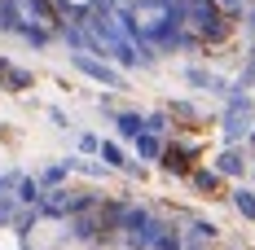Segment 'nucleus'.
<instances>
[{"instance_id":"1","label":"nucleus","mask_w":255,"mask_h":250,"mask_svg":"<svg viewBox=\"0 0 255 250\" xmlns=\"http://www.w3.org/2000/svg\"><path fill=\"white\" fill-rule=\"evenodd\" d=\"M251 127H255V97L233 83L229 97H225V110H220V141L225 145H247Z\"/></svg>"},{"instance_id":"2","label":"nucleus","mask_w":255,"mask_h":250,"mask_svg":"<svg viewBox=\"0 0 255 250\" xmlns=\"http://www.w3.org/2000/svg\"><path fill=\"white\" fill-rule=\"evenodd\" d=\"M71 66H75L84 79H93V83H102V88H110V92H119V88H128L124 71L115 66V62H106V57H88V53H71Z\"/></svg>"},{"instance_id":"3","label":"nucleus","mask_w":255,"mask_h":250,"mask_svg":"<svg viewBox=\"0 0 255 250\" xmlns=\"http://www.w3.org/2000/svg\"><path fill=\"white\" fill-rule=\"evenodd\" d=\"M180 79H185V83H189V88H194V92H211V97H229V79L225 75H216V71H207V66H185V71H180Z\"/></svg>"},{"instance_id":"4","label":"nucleus","mask_w":255,"mask_h":250,"mask_svg":"<svg viewBox=\"0 0 255 250\" xmlns=\"http://www.w3.org/2000/svg\"><path fill=\"white\" fill-rule=\"evenodd\" d=\"M141 246H145V250H185V233H180L176 224H167V220H158V215H154Z\"/></svg>"},{"instance_id":"5","label":"nucleus","mask_w":255,"mask_h":250,"mask_svg":"<svg viewBox=\"0 0 255 250\" xmlns=\"http://www.w3.org/2000/svg\"><path fill=\"white\" fill-rule=\"evenodd\" d=\"M97 158H102L110 171H124V175H132V180H145V163H141V158H128L119 141H102V154H97Z\"/></svg>"},{"instance_id":"6","label":"nucleus","mask_w":255,"mask_h":250,"mask_svg":"<svg viewBox=\"0 0 255 250\" xmlns=\"http://www.w3.org/2000/svg\"><path fill=\"white\" fill-rule=\"evenodd\" d=\"M211 167L225 175V180H242V175L251 171V158L242 154V145H225V150L211 158Z\"/></svg>"},{"instance_id":"7","label":"nucleus","mask_w":255,"mask_h":250,"mask_svg":"<svg viewBox=\"0 0 255 250\" xmlns=\"http://www.w3.org/2000/svg\"><path fill=\"white\" fill-rule=\"evenodd\" d=\"M110 123L119 132V141H136V136L145 132V114H141V110H115Z\"/></svg>"},{"instance_id":"8","label":"nucleus","mask_w":255,"mask_h":250,"mask_svg":"<svg viewBox=\"0 0 255 250\" xmlns=\"http://www.w3.org/2000/svg\"><path fill=\"white\" fill-rule=\"evenodd\" d=\"M13 35H22V40H26V44H31V49H49V44H53V26L35 22V18H22Z\"/></svg>"},{"instance_id":"9","label":"nucleus","mask_w":255,"mask_h":250,"mask_svg":"<svg viewBox=\"0 0 255 250\" xmlns=\"http://www.w3.org/2000/svg\"><path fill=\"white\" fill-rule=\"evenodd\" d=\"M189 184H194L198 193H207V198H216V193L225 189V175L216 171V167H194V171H189Z\"/></svg>"},{"instance_id":"10","label":"nucleus","mask_w":255,"mask_h":250,"mask_svg":"<svg viewBox=\"0 0 255 250\" xmlns=\"http://www.w3.org/2000/svg\"><path fill=\"white\" fill-rule=\"evenodd\" d=\"M158 163H163L167 171H176V175H189L194 171V167H189V163H194V150H189V145H167Z\"/></svg>"},{"instance_id":"11","label":"nucleus","mask_w":255,"mask_h":250,"mask_svg":"<svg viewBox=\"0 0 255 250\" xmlns=\"http://www.w3.org/2000/svg\"><path fill=\"white\" fill-rule=\"evenodd\" d=\"M132 150H136V158H141V163H158V158H163V150H167V141H163V136H154V132H141V136L132 141Z\"/></svg>"},{"instance_id":"12","label":"nucleus","mask_w":255,"mask_h":250,"mask_svg":"<svg viewBox=\"0 0 255 250\" xmlns=\"http://www.w3.org/2000/svg\"><path fill=\"white\" fill-rule=\"evenodd\" d=\"M13 198H18V206L35 211V206L44 202V184H40L35 175H22V180H18V189H13Z\"/></svg>"},{"instance_id":"13","label":"nucleus","mask_w":255,"mask_h":250,"mask_svg":"<svg viewBox=\"0 0 255 250\" xmlns=\"http://www.w3.org/2000/svg\"><path fill=\"white\" fill-rule=\"evenodd\" d=\"M35 180L44 184V193H49V189H62V184L71 180V163H66V158H62V163H49V167L35 175Z\"/></svg>"},{"instance_id":"14","label":"nucleus","mask_w":255,"mask_h":250,"mask_svg":"<svg viewBox=\"0 0 255 250\" xmlns=\"http://www.w3.org/2000/svg\"><path fill=\"white\" fill-rule=\"evenodd\" d=\"M229 202L238 206L242 220H251V224H255V189H251V184H238V189L229 193Z\"/></svg>"},{"instance_id":"15","label":"nucleus","mask_w":255,"mask_h":250,"mask_svg":"<svg viewBox=\"0 0 255 250\" xmlns=\"http://www.w3.org/2000/svg\"><path fill=\"white\" fill-rule=\"evenodd\" d=\"M71 163V171H79V175H93V180H106V175H115L106 163H93V158H84V154H75V158H66Z\"/></svg>"},{"instance_id":"16","label":"nucleus","mask_w":255,"mask_h":250,"mask_svg":"<svg viewBox=\"0 0 255 250\" xmlns=\"http://www.w3.org/2000/svg\"><path fill=\"white\" fill-rule=\"evenodd\" d=\"M185 237H189V242H207V246H211V242L220 237V228L211 224V220H189V224H185Z\"/></svg>"},{"instance_id":"17","label":"nucleus","mask_w":255,"mask_h":250,"mask_svg":"<svg viewBox=\"0 0 255 250\" xmlns=\"http://www.w3.org/2000/svg\"><path fill=\"white\" fill-rule=\"evenodd\" d=\"M0 79H4V88H9V92H26V88L35 83V75H31V71H18V66H9Z\"/></svg>"},{"instance_id":"18","label":"nucleus","mask_w":255,"mask_h":250,"mask_svg":"<svg viewBox=\"0 0 255 250\" xmlns=\"http://www.w3.org/2000/svg\"><path fill=\"white\" fill-rule=\"evenodd\" d=\"M145 132H154V136H167V132H172V114H167V110H154V114H145Z\"/></svg>"},{"instance_id":"19","label":"nucleus","mask_w":255,"mask_h":250,"mask_svg":"<svg viewBox=\"0 0 255 250\" xmlns=\"http://www.w3.org/2000/svg\"><path fill=\"white\" fill-rule=\"evenodd\" d=\"M75 150L84 154V158L102 154V136H97V132H79V136H75Z\"/></svg>"},{"instance_id":"20","label":"nucleus","mask_w":255,"mask_h":250,"mask_svg":"<svg viewBox=\"0 0 255 250\" xmlns=\"http://www.w3.org/2000/svg\"><path fill=\"white\" fill-rule=\"evenodd\" d=\"M233 83L238 88H255V44H251V53H247V62H242V71H238Z\"/></svg>"},{"instance_id":"21","label":"nucleus","mask_w":255,"mask_h":250,"mask_svg":"<svg viewBox=\"0 0 255 250\" xmlns=\"http://www.w3.org/2000/svg\"><path fill=\"white\" fill-rule=\"evenodd\" d=\"M44 114H49V123L57 127V132H71V114H66V110H62V105H49V110H44Z\"/></svg>"},{"instance_id":"22","label":"nucleus","mask_w":255,"mask_h":250,"mask_svg":"<svg viewBox=\"0 0 255 250\" xmlns=\"http://www.w3.org/2000/svg\"><path fill=\"white\" fill-rule=\"evenodd\" d=\"M247 31H251V40H255V0H251V9H247Z\"/></svg>"},{"instance_id":"23","label":"nucleus","mask_w":255,"mask_h":250,"mask_svg":"<svg viewBox=\"0 0 255 250\" xmlns=\"http://www.w3.org/2000/svg\"><path fill=\"white\" fill-rule=\"evenodd\" d=\"M220 9H238V4H247V0H216Z\"/></svg>"},{"instance_id":"24","label":"nucleus","mask_w":255,"mask_h":250,"mask_svg":"<svg viewBox=\"0 0 255 250\" xmlns=\"http://www.w3.org/2000/svg\"><path fill=\"white\" fill-rule=\"evenodd\" d=\"M247 150H255V127H251V136H247Z\"/></svg>"},{"instance_id":"25","label":"nucleus","mask_w":255,"mask_h":250,"mask_svg":"<svg viewBox=\"0 0 255 250\" xmlns=\"http://www.w3.org/2000/svg\"><path fill=\"white\" fill-rule=\"evenodd\" d=\"M247 175H251V189H255V158H251V171H247Z\"/></svg>"}]
</instances>
